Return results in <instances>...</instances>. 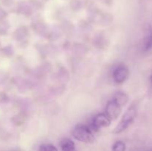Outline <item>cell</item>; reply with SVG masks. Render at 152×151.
I'll return each instance as SVG.
<instances>
[{
    "label": "cell",
    "mask_w": 152,
    "mask_h": 151,
    "mask_svg": "<svg viewBox=\"0 0 152 151\" xmlns=\"http://www.w3.org/2000/svg\"><path fill=\"white\" fill-rule=\"evenodd\" d=\"M72 136L77 140L87 144H91L95 141L94 130L85 124H78L72 131Z\"/></svg>",
    "instance_id": "1"
},
{
    "label": "cell",
    "mask_w": 152,
    "mask_h": 151,
    "mask_svg": "<svg viewBox=\"0 0 152 151\" xmlns=\"http://www.w3.org/2000/svg\"><path fill=\"white\" fill-rule=\"evenodd\" d=\"M137 115V108L134 105H132L129 109L127 110L123 116L122 117L120 123L116 126V127L114 130V133L118 134L121 133L124 130L129 127V126L132 124L134 120L135 117Z\"/></svg>",
    "instance_id": "2"
},
{
    "label": "cell",
    "mask_w": 152,
    "mask_h": 151,
    "mask_svg": "<svg viewBox=\"0 0 152 151\" xmlns=\"http://www.w3.org/2000/svg\"><path fill=\"white\" fill-rule=\"evenodd\" d=\"M122 107L114 99H111L107 103L105 113L111 118V121L116 120L122 112Z\"/></svg>",
    "instance_id": "3"
},
{
    "label": "cell",
    "mask_w": 152,
    "mask_h": 151,
    "mask_svg": "<svg viewBox=\"0 0 152 151\" xmlns=\"http://www.w3.org/2000/svg\"><path fill=\"white\" fill-rule=\"evenodd\" d=\"M113 79L117 84H123L129 76V68L126 65H119L114 69L112 74Z\"/></svg>",
    "instance_id": "4"
},
{
    "label": "cell",
    "mask_w": 152,
    "mask_h": 151,
    "mask_svg": "<svg viewBox=\"0 0 152 151\" xmlns=\"http://www.w3.org/2000/svg\"><path fill=\"white\" fill-rule=\"evenodd\" d=\"M111 123V120L106 113H99L94 117L93 120L92 129L94 130H99L104 127H109Z\"/></svg>",
    "instance_id": "5"
},
{
    "label": "cell",
    "mask_w": 152,
    "mask_h": 151,
    "mask_svg": "<svg viewBox=\"0 0 152 151\" xmlns=\"http://www.w3.org/2000/svg\"><path fill=\"white\" fill-rule=\"evenodd\" d=\"M60 147L62 151H77L75 144L70 139H64L61 141Z\"/></svg>",
    "instance_id": "6"
},
{
    "label": "cell",
    "mask_w": 152,
    "mask_h": 151,
    "mask_svg": "<svg viewBox=\"0 0 152 151\" xmlns=\"http://www.w3.org/2000/svg\"><path fill=\"white\" fill-rule=\"evenodd\" d=\"M152 48V28L149 27L147 30L146 35L144 40V50L148 51Z\"/></svg>",
    "instance_id": "7"
},
{
    "label": "cell",
    "mask_w": 152,
    "mask_h": 151,
    "mask_svg": "<svg viewBox=\"0 0 152 151\" xmlns=\"http://www.w3.org/2000/svg\"><path fill=\"white\" fill-rule=\"evenodd\" d=\"M113 99H114L122 107H124L129 102V97H128L127 95L124 93H122V92L117 93L113 98Z\"/></svg>",
    "instance_id": "8"
},
{
    "label": "cell",
    "mask_w": 152,
    "mask_h": 151,
    "mask_svg": "<svg viewBox=\"0 0 152 151\" xmlns=\"http://www.w3.org/2000/svg\"><path fill=\"white\" fill-rule=\"evenodd\" d=\"M126 144L122 141H117L113 144L112 151H126Z\"/></svg>",
    "instance_id": "9"
},
{
    "label": "cell",
    "mask_w": 152,
    "mask_h": 151,
    "mask_svg": "<svg viewBox=\"0 0 152 151\" xmlns=\"http://www.w3.org/2000/svg\"><path fill=\"white\" fill-rule=\"evenodd\" d=\"M38 151H58L57 148L51 144H43L40 145Z\"/></svg>",
    "instance_id": "10"
},
{
    "label": "cell",
    "mask_w": 152,
    "mask_h": 151,
    "mask_svg": "<svg viewBox=\"0 0 152 151\" xmlns=\"http://www.w3.org/2000/svg\"><path fill=\"white\" fill-rule=\"evenodd\" d=\"M150 80H151V82L152 83V75L151 76V77H150Z\"/></svg>",
    "instance_id": "11"
}]
</instances>
